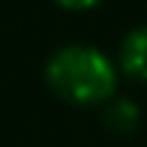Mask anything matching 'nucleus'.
Segmentation results:
<instances>
[{"label": "nucleus", "mask_w": 147, "mask_h": 147, "mask_svg": "<svg viewBox=\"0 0 147 147\" xmlns=\"http://www.w3.org/2000/svg\"><path fill=\"white\" fill-rule=\"evenodd\" d=\"M45 84L57 99L78 108L105 105L114 99L120 84V69L108 54L84 42L57 48L45 63Z\"/></svg>", "instance_id": "obj_1"}, {"label": "nucleus", "mask_w": 147, "mask_h": 147, "mask_svg": "<svg viewBox=\"0 0 147 147\" xmlns=\"http://www.w3.org/2000/svg\"><path fill=\"white\" fill-rule=\"evenodd\" d=\"M117 69L132 81H147V24H138L120 39Z\"/></svg>", "instance_id": "obj_2"}, {"label": "nucleus", "mask_w": 147, "mask_h": 147, "mask_svg": "<svg viewBox=\"0 0 147 147\" xmlns=\"http://www.w3.org/2000/svg\"><path fill=\"white\" fill-rule=\"evenodd\" d=\"M102 120L111 132L117 135H129L135 132L138 120H141V111L132 99H123V96H114L111 102H105V111H102Z\"/></svg>", "instance_id": "obj_3"}, {"label": "nucleus", "mask_w": 147, "mask_h": 147, "mask_svg": "<svg viewBox=\"0 0 147 147\" xmlns=\"http://www.w3.org/2000/svg\"><path fill=\"white\" fill-rule=\"evenodd\" d=\"M57 6H63V9L69 12H84V9H93V6H99L102 0H54Z\"/></svg>", "instance_id": "obj_4"}]
</instances>
